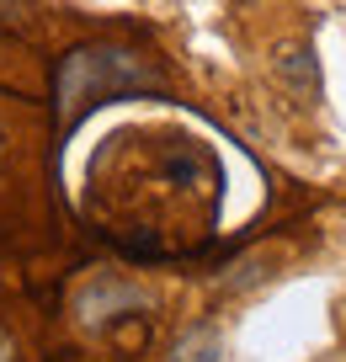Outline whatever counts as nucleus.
<instances>
[{
  "label": "nucleus",
  "instance_id": "obj_1",
  "mask_svg": "<svg viewBox=\"0 0 346 362\" xmlns=\"http://www.w3.org/2000/svg\"><path fill=\"white\" fill-rule=\"evenodd\" d=\"M123 96H166V75L144 54L123 43H80L54 69V117L59 139H69L86 123L91 107L123 102Z\"/></svg>",
  "mask_w": 346,
  "mask_h": 362
},
{
  "label": "nucleus",
  "instance_id": "obj_2",
  "mask_svg": "<svg viewBox=\"0 0 346 362\" xmlns=\"http://www.w3.org/2000/svg\"><path fill=\"white\" fill-rule=\"evenodd\" d=\"M139 309L144 304V293H139V288H128V283H96V288H86V293H80V320H86V325H101V320H112V309Z\"/></svg>",
  "mask_w": 346,
  "mask_h": 362
},
{
  "label": "nucleus",
  "instance_id": "obj_3",
  "mask_svg": "<svg viewBox=\"0 0 346 362\" xmlns=\"http://www.w3.org/2000/svg\"><path fill=\"white\" fill-rule=\"evenodd\" d=\"M176 362H219V330L213 325H197L187 330V336L176 341V351H171Z\"/></svg>",
  "mask_w": 346,
  "mask_h": 362
},
{
  "label": "nucleus",
  "instance_id": "obj_4",
  "mask_svg": "<svg viewBox=\"0 0 346 362\" xmlns=\"http://www.w3.org/2000/svg\"><path fill=\"white\" fill-rule=\"evenodd\" d=\"M277 69H282V75H288V80H299V90H314V86H320V69H314V59H309V48H282V59H277Z\"/></svg>",
  "mask_w": 346,
  "mask_h": 362
},
{
  "label": "nucleus",
  "instance_id": "obj_5",
  "mask_svg": "<svg viewBox=\"0 0 346 362\" xmlns=\"http://www.w3.org/2000/svg\"><path fill=\"white\" fill-rule=\"evenodd\" d=\"M0 362H16V346H11V336L0 330Z\"/></svg>",
  "mask_w": 346,
  "mask_h": 362
}]
</instances>
